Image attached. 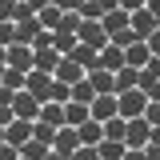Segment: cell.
Listing matches in <instances>:
<instances>
[{
  "label": "cell",
  "instance_id": "cell-49",
  "mask_svg": "<svg viewBox=\"0 0 160 160\" xmlns=\"http://www.w3.org/2000/svg\"><path fill=\"white\" fill-rule=\"evenodd\" d=\"M44 160H72V156H64V152H56V148H52V152H48Z\"/></svg>",
  "mask_w": 160,
  "mask_h": 160
},
{
  "label": "cell",
  "instance_id": "cell-34",
  "mask_svg": "<svg viewBox=\"0 0 160 160\" xmlns=\"http://www.w3.org/2000/svg\"><path fill=\"white\" fill-rule=\"evenodd\" d=\"M72 160H100V152H96V144H80L72 152Z\"/></svg>",
  "mask_w": 160,
  "mask_h": 160
},
{
  "label": "cell",
  "instance_id": "cell-17",
  "mask_svg": "<svg viewBox=\"0 0 160 160\" xmlns=\"http://www.w3.org/2000/svg\"><path fill=\"white\" fill-rule=\"evenodd\" d=\"M40 120H44V124H52V128L68 124V120H64V104H56V100H44V104H40Z\"/></svg>",
  "mask_w": 160,
  "mask_h": 160
},
{
  "label": "cell",
  "instance_id": "cell-21",
  "mask_svg": "<svg viewBox=\"0 0 160 160\" xmlns=\"http://www.w3.org/2000/svg\"><path fill=\"white\" fill-rule=\"evenodd\" d=\"M88 116H92V112H88V104H80V100H68V104H64V120H68L72 128H80Z\"/></svg>",
  "mask_w": 160,
  "mask_h": 160
},
{
  "label": "cell",
  "instance_id": "cell-53",
  "mask_svg": "<svg viewBox=\"0 0 160 160\" xmlns=\"http://www.w3.org/2000/svg\"><path fill=\"white\" fill-rule=\"evenodd\" d=\"M20 160H24V156H20Z\"/></svg>",
  "mask_w": 160,
  "mask_h": 160
},
{
  "label": "cell",
  "instance_id": "cell-2",
  "mask_svg": "<svg viewBox=\"0 0 160 160\" xmlns=\"http://www.w3.org/2000/svg\"><path fill=\"white\" fill-rule=\"evenodd\" d=\"M148 136H152V124L144 116L128 120V132H124V144H128V148H148Z\"/></svg>",
  "mask_w": 160,
  "mask_h": 160
},
{
  "label": "cell",
  "instance_id": "cell-6",
  "mask_svg": "<svg viewBox=\"0 0 160 160\" xmlns=\"http://www.w3.org/2000/svg\"><path fill=\"white\" fill-rule=\"evenodd\" d=\"M52 148H56V152H64V156H72V152L80 148V132L72 128V124H60L56 136H52Z\"/></svg>",
  "mask_w": 160,
  "mask_h": 160
},
{
  "label": "cell",
  "instance_id": "cell-51",
  "mask_svg": "<svg viewBox=\"0 0 160 160\" xmlns=\"http://www.w3.org/2000/svg\"><path fill=\"white\" fill-rule=\"evenodd\" d=\"M0 144H4V124H0Z\"/></svg>",
  "mask_w": 160,
  "mask_h": 160
},
{
  "label": "cell",
  "instance_id": "cell-9",
  "mask_svg": "<svg viewBox=\"0 0 160 160\" xmlns=\"http://www.w3.org/2000/svg\"><path fill=\"white\" fill-rule=\"evenodd\" d=\"M12 112H16V116H24V120H36V116H40V100L32 96L28 88H20L16 100H12Z\"/></svg>",
  "mask_w": 160,
  "mask_h": 160
},
{
  "label": "cell",
  "instance_id": "cell-40",
  "mask_svg": "<svg viewBox=\"0 0 160 160\" xmlns=\"http://www.w3.org/2000/svg\"><path fill=\"white\" fill-rule=\"evenodd\" d=\"M120 160H148V152H144V148H124Z\"/></svg>",
  "mask_w": 160,
  "mask_h": 160
},
{
  "label": "cell",
  "instance_id": "cell-8",
  "mask_svg": "<svg viewBox=\"0 0 160 160\" xmlns=\"http://www.w3.org/2000/svg\"><path fill=\"white\" fill-rule=\"evenodd\" d=\"M84 44H92V48H104L108 44V32H104V24L100 20H80V32H76Z\"/></svg>",
  "mask_w": 160,
  "mask_h": 160
},
{
  "label": "cell",
  "instance_id": "cell-10",
  "mask_svg": "<svg viewBox=\"0 0 160 160\" xmlns=\"http://www.w3.org/2000/svg\"><path fill=\"white\" fill-rule=\"evenodd\" d=\"M128 24L136 28V36H144V40H148V36H152V32L160 28V16H152L148 8H136V12L128 16Z\"/></svg>",
  "mask_w": 160,
  "mask_h": 160
},
{
  "label": "cell",
  "instance_id": "cell-19",
  "mask_svg": "<svg viewBox=\"0 0 160 160\" xmlns=\"http://www.w3.org/2000/svg\"><path fill=\"white\" fill-rule=\"evenodd\" d=\"M76 132H80V144H100V140H104V124L88 116V120L76 128Z\"/></svg>",
  "mask_w": 160,
  "mask_h": 160
},
{
  "label": "cell",
  "instance_id": "cell-30",
  "mask_svg": "<svg viewBox=\"0 0 160 160\" xmlns=\"http://www.w3.org/2000/svg\"><path fill=\"white\" fill-rule=\"evenodd\" d=\"M76 12H80L84 20H100V16H104V8H100L96 0H80V8H76Z\"/></svg>",
  "mask_w": 160,
  "mask_h": 160
},
{
  "label": "cell",
  "instance_id": "cell-25",
  "mask_svg": "<svg viewBox=\"0 0 160 160\" xmlns=\"http://www.w3.org/2000/svg\"><path fill=\"white\" fill-rule=\"evenodd\" d=\"M76 44H80V36H76V32H64V28H56V32H52V48H60L64 56H68Z\"/></svg>",
  "mask_w": 160,
  "mask_h": 160
},
{
  "label": "cell",
  "instance_id": "cell-22",
  "mask_svg": "<svg viewBox=\"0 0 160 160\" xmlns=\"http://www.w3.org/2000/svg\"><path fill=\"white\" fill-rule=\"evenodd\" d=\"M36 16H40V24H44V32H56V28H60V16H64V8H56V4H44Z\"/></svg>",
  "mask_w": 160,
  "mask_h": 160
},
{
  "label": "cell",
  "instance_id": "cell-3",
  "mask_svg": "<svg viewBox=\"0 0 160 160\" xmlns=\"http://www.w3.org/2000/svg\"><path fill=\"white\" fill-rule=\"evenodd\" d=\"M52 80H56L52 72H40V68H32V72L24 76V88H28V92H32V96L44 104V100H48V92H52Z\"/></svg>",
  "mask_w": 160,
  "mask_h": 160
},
{
  "label": "cell",
  "instance_id": "cell-39",
  "mask_svg": "<svg viewBox=\"0 0 160 160\" xmlns=\"http://www.w3.org/2000/svg\"><path fill=\"white\" fill-rule=\"evenodd\" d=\"M24 16H36V12H32L24 0H16V12H12V20H24Z\"/></svg>",
  "mask_w": 160,
  "mask_h": 160
},
{
  "label": "cell",
  "instance_id": "cell-20",
  "mask_svg": "<svg viewBox=\"0 0 160 160\" xmlns=\"http://www.w3.org/2000/svg\"><path fill=\"white\" fill-rule=\"evenodd\" d=\"M48 152H52V144H44V140H36V136L20 144V156H24V160H44Z\"/></svg>",
  "mask_w": 160,
  "mask_h": 160
},
{
  "label": "cell",
  "instance_id": "cell-48",
  "mask_svg": "<svg viewBox=\"0 0 160 160\" xmlns=\"http://www.w3.org/2000/svg\"><path fill=\"white\" fill-rule=\"evenodd\" d=\"M144 8H148V12H152V16H160V0H148V4H144Z\"/></svg>",
  "mask_w": 160,
  "mask_h": 160
},
{
  "label": "cell",
  "instance_id": "cell-4",
  "mask_svg": "<svg viewBox=\"0 0 160 160\" xmlns=\"http://www.w3.org/2000/svg\"><path fill=\"white\" fill-rule=\"evenodd\" d=\"M88 112H92V120H100V124H104V120H112V116L120 112L116 92H96V100L88 104Z\"/></svg>",
  "mask_w": 160,
  "mask_h": 160
},
{
  "label": "cell",
  "instance_id": "cell-26",
  "mask_svg": "<svg viewBox=\"0 0 160 160\" xmlns=\"http://www.w3.org/2000/svg\"><path fill=\"white\" fill-rule=\"evenodd\" d=\"M124 132H128V120L120 116V112L112 120H104V136H108V140H124Z\"/></svg>",
  "mask_w": 160,
  "mask_h": 160
},
{
  "label": "cell",
  "instance_id": "cell-36",
  "mask_svg": "<svg viewBox=\"0 0 160 160\" xmlns=\"http://www.w3.org/2000/svg\"><path fill=\"white\" fill-rule=\"evenodd\" d=\"M140 88H144L148 100H160V80H148V84H140Z\"/></svg>",
  "mask_w": 160,
  "mask_h": 160
},
{
  "label": "cell",
  "instance_id": "cell-28",
  "mask_svg": "<svg viewBox=\"0 0 160 160\" xmlns=\"http://www.w3.org/2000/svg\"><path fill=\"white\" fill-rule=\"evenodd\" d=\"M136 40H144V36H136V28L128 24V28L112 32V36H108V44H116V48H128V44H136Z\"/></svg>",
  "mask_w": 160,
  "mask_h": 160
},
{
  "label": "cell",
  "instance_id": "cell-18",
  "mask_svg": "<svg viewBox=\"0 0 160 160\" xmlns=\"http://www.w3.org/2000/svg\"><path fill=\"white\" fill-rule=\"evenodd\" d=\"M128 16H132V12H124V8H112V12H104V16H100V24H104V32L112 36V32H120V28H128Z\"/></svg>",
  "mask_w": 160,
  "mask_h": 160
},
{
  "label": "cell",
  "instance_id": "cell-47",
  "mask_svg": "<svg viewBox=\"0 0 160 160\" xmlns=\"http://www.w3.org/2000/svg\"><path fill=\"white\" fill-rule=\"evenodd\" d=\"M144 152H148V160H160V144H148Z\"/></svg>",
  "mask_w": 160,
  "mask_h": 160
},
{
  "label": "cell",
  "instance_id": "cell-33",
  "mask_svg": "<svg viewBox=\"0 0 160 160\" xmlns=\"http://www.w3.org/2000/svg\"><path fill=\"white\" fill-rule=\"evenodd\" d=\"M144 120H148L152 128H160V100H148V108H144Z\"/></svg>",
  "mask_w": 160,
  "mask_h": 160
},
{
  "label": "cell",
  "instance_id": "cell-42",
  "mask_svg": "<svg viewBox=\"0 0 160 160\" xmlns=\"http://www.w3.org/2000/svg\"><path fill=\"white\" fill-rule=\"evenodd\" d=\"M120 8L124 12H136V8H144V0H120Z\"/></svg>",
  "mask_w": 160,
  "mask_h": 160
},
{
  "label": "cell",
  "instance_id": "cell-15",
  "mask_svg": "<svg viewBox=\"0 0 160 160\" xmlns=\"http://www.w3.org/2000/svg\"><path fill=\"white\" fill-rule=\"evenodd\" d=\"M56 80H64V84H76L80 76H84V68H80L72 56H60V64H56V72H52Z\"/></svg>",
  "mask_w": 160,
  "mask_h": 160
},
{
  "label": "cell",
  "instance_id": "cell-27",
  "mask_svg": "<svg viewBox=\"0 0 160 160\" xmlns=\"http://www.w3.org/2000/svg\"><path fill=\"white\" fill-rule=\"evenodd\" d=\"M88 80H92V88H96V92H112V72H108V68H92Z\"/></svg>",
  "mask_w": 160,
  "mask_h": 160
},
{
  "label": "cell",
  "instance_id": "cell-29",
  "mask_svg": "<svg viewBox=\"0 0 160 160\" xmlns=\"http://www.w3.org/2000/svg\"><path fill=\"white\" fill-rule=\"evenodd\" d=\"M16 44V20H0V48Z\"/></svg>",
  "mask_w": 160,
  "mask_h": 160
},
{
  "label": "cell",
  "instance_id": "cell-12",
  "mask_svg": "<svg viewBox=\"0 0 160 160\" xmlns=\"http://www.w3.org/2000/svg\"><path fill=\"white\" fill-rule=\"evenodd\" d=\"M128 88H140V68H132V64H124L120 72H112V92H128Z\"/></svg>",
  "mask_w": 160,
  "mask_h": 160
},
{
  "label": "cell",
  "instance_id": "cell-11",
  "mask_svg": "<svg viewBox=\"0 0 160 160\" xmlns=\"http://www.w3.org/2000/svg\"><path fill=\"white\" fill-rule=\"evenodd\" d=\"M68 56L76 60V64L84 68V72H92V68H100V48H92V44H84V40H80V44L72 48V52H68Z\"/></svg>",
  "mask_w": 160,
  "mask_h": 160
},
{
  "label": "cell",
  "instance_id": "cell-50",
  "mask_svg": "<svg viewBox=\"0 0 160 160\" xmlns=\"http://www.w3.org/2000/svg\"><path fill=\"white\" fill-rule=\"evenodd\" d=\"M0 64H8V48H0Z\"/></svg>",
  "mask_w": 160,
  "mask_h": 160
},
{
  "label": "cell",
  "instance_id": "cell-23",
  "mask_svg": "<svg viewBox=\"0 0 160 160\" xmlns=\"http://www.w3.org/2000/svg\"><path fill=\"white\" fill-rule=\"evenodd\" d=\"M72 100H80V104H92L96 100V88H92V80H88V72L72 84Z\"/></svg>",
  "mask_w": 160,
  "mask_h": 160
},
{
  "label": "cell",
  "instance_id": "cell-16",
  "mask_svg": "<svg viewBox=\"0 0 160 160\" xmlns=\"http://www.w3.org/2000/svg\"><path fill=\"white\" fill-rule=\"evenodd\" d=\"M100 68L120 72V68H124V48H116V44H104V48H100Z\"/></svg>",
  "mask_w": 160,
  "mask_h": 160
},
{
  "label": "cell",
  "instance_id": "cell-35",
  "mask_svg": "<svg viewBox=\"0 0 160 160\" xmlns=\"http://www.w3.org/2000/svg\"><path fill=\"white\" fill-rule=\"evenodd\" d=\"M0 160H20V148H16V144H8V140H4V144H0Z\"/></svg>",
  "mask_w": 160,
  "mask_h": 160
},
{
  "label": "cell",
  "instance_id": "cell-52",
  "mask_svg": "<svg viewBox=\"0 0 160 160\" xmlns=\"http://www.w3.org/2000/svg\"><path fill=\"white\" fill-rule=\"evenodd\" d=\"M144 4H148V0H144Z\"/></svg>",
  "mask_w": 160,
  "mask_h": 160
},
{
  "label": "cell",
  "instance_id": "cell-31",
  "mask_svg": "<svg viewBox=\"0 0 160 160\" xmlns=\"http://www.w3.org/2000/svg\"><path fill=\"white\" fill-rule=\"evenodd\" d=\"M80 20H84V16H80L76 8H68V12L60 16V28H64V32H80Z\"/></svg>",
  "mask_w": 160,
  "mask_h": 160
},
{
  "label": "cell",
  "instance_id": "cell-44",
  "mask_svg": "<svg viewBox=\"0 0 160 160\" xmlns=\"http://www.w3.org/2000/svg\"><path fill=\"white\" fill-rule=\"evenodd\" d=\"M52 4H56V8H64V12H68V8H80V0H52Z\"/></svg>",
  "mask_w": 160,
  "mask_h": 160
},
{
  "label": "cell",
  "instance_id": "cell-43",
  "mask_svg": "<svg viewBox=\"0 0 160 160\" xmlns=\"http://www.w3.org/2000/svg\"><path fill=\"white\" fill-rule=\"evenodd\" d=\"M16 116V112H12V108H8V104H0V124H8V120Z\"/></svg>",
  "mask_w": 160,
  "mask_h": 160
},
{
  "label": "cell",
  "instance_id": "cell-5",
  "mask_svg": "<svg viewBox=\"0 0 160 160\" xmlns=\"http://www.w3.org/2000/svg\"><path fill=\"white\" fill-rule=\"evenodd\" d=\"M8 68H16V72H32V68H36L32 44H8Z\"/></svg>",
  "mask_w": 160,
  "mask_h": 160
},
{
  "label": "cell",
  "instance_id": "cell-41",
  "mask_svg": "<svg viewBox=\"0 0 160 160\" xmlns=\"http://www.w3.org/2000/svg\"><path fill=\"white\" fill-rule=\"evenodd\" d=\"M148 48H152V56H160V28L152 32V36H148Z\"/></svg>",
  "mask_w": 160,
  "mask_h": 160
},
{
  "label": "cell",
  "instance_id": "cell-14",
  "mask_svg": "<svg viewBox=\"0 0 160 160\" xmlns=\"http://www.w3.org/2000/svg\"><path fill=\"white\" fill-rule=\"evenodd\" d=\"M148 56H152L148 40H136V44H128V48H124V64H132V68H144Z\"/></svg>",
  "mask_w": 160,
  "mask_h": 160
},
{
  "label": "cell",
  "instance_id": "cell-46",
  "mask_svg": "<svg viewBox=\"0 0 160 160\" xmlns=\"http://www.w3.org/2000/svg\"><path fill=\"white\" fill-rule=\"evenodd\" d=\"M24 4H28L32 12H40V8H44V4H52V0H24Z\"/></svg>",
  "mask_w": 160,
  "mask_h": 160
},
{
  "label": "cell",
  "instance_id": "cell-1",
  "mask_svg": "<svg viewBox=\"0 0 160 160\" xmlns=\"http://www.w3.org/2000/svg\"><path fill=\"white\" fill-rule=\"evenodd\" d=\"M116 104H120V116L132 120V116H144L148 96H144V88H128V92H120V96H116Z\"/></svg>",
  "mask_w": 160,
  "mask_h": 160
},
{
  "label": "cell",
  "instance_id": "cell-37",
  "mask_svg": "<svg viewBox=\"0 0 160 160\" xmlns=\"http://www.w3.org/2000/svg\"><path fill=\"white\" fill-rule=\"evenodd\" d=\"M12 12H16V0H0V20H12Z\"/></svg>",
  "mask_w": 160,
  "mask_h": 160
},
{
  "label": "cell",
  "instance_id": "cell-7",
  "mask_svg": "<svg viewBox=\"0 0 160 160\" xmlns=\"http://www.w3.org/2000/svg\"><path fill=\"white\" fill-rule=\"evenodd\" d=\"M4 140L8 144H24V140H32V120H24V116H12L8 124H4Z\"/></svg>",
  "mask_w": 160,
  "mask_h": 160
},
{
  "label": "cell",
  "instance_id": "cell-32",
  "mask_svg": "<svg viewBox=\"0 0 160 160\" xmlns=\"http://www.w3.org/2000/svg\"><path fill=\"white\" fill-rule=\"evenodd\" d=\"M24 76H28V72H16V68H4V80H0V84H8V88H24Z\"/></svg>",
  "mask_w": 160,
  "mask_h": 160
},
{
  "label": "cell",
  "instance_id": "cell-45",
  "mask_svg": "<svg viewBox=\"0 0 160 160\" xmlns=\"http://www.w3.org/2000/svg\"><path fill=\"white\" fill-rule=\"evenodd\" d=\"M100 8H104V12H112V8H120V0H96Z\"/></svg>",
  "mask_w": 160,
  "mask_h": 160
},
{
  "label": "cell",
  "instance_id": "cell-13",
  "mask_svg": "<svg viewBox=\"0 0 160 160\" xmlns=\"http://www.w3.org/2000/svg\"><path fill=\"white\" fill-rule=\"evenodd\" d=\"M40 32H44L40 16H24V20H16V44H32Z\"/></svg>",
  "mask_w": 160,
  "mask_h": 160
},
{
  "label": "cell",
  "instance_id": "cell-38",
  "mask_svg": "<svg viewBox=\"0 0 160 160\" xmlns=\"http://www.w3.org/2000/svg\"><path fill=\"white\" fill-rule=\"evenodd\" d=\"M12 100H16V88H8V84H0V104H8V108H12Z\"/></svg>",
  "mask_w": 160,
  "mask_h": 160
},
{
  "label": "cell",
  "instance_id": "cell-24",
  "mask_svg": "<svg viewBox=\"0 0 160 160\" xmlns=\"http://www.w3.org/2000/svg\"><path fill=\"white\" fill-rule=\"evenodd\" d=\"M124 148H128L124 140H108V136H104V140H100V144H96V152H100V160H120V156H124Z\"/></svg>",
  "mask_w": 160,
  "mask_h": 160
}]
</instances>
